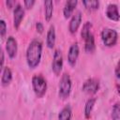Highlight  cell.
Wrapping results in <instances>:
<instances>
[{"mask_svg":"<svg viewBox=\"0 0 120 120\" xmlns=\"http://www.w3.org/2000/svg\"><path fill=\"white\" fill-rule=\"evenodd\" d=\"M42 55V42L39 39H33L26 50V63L30 68H37L41 60Z\"/></svg>","mask_w":120,"mask_h":120,"instance_id":"6da1fadb","label":"cell"},{"mask_svg":"<svg viewBox=\"0 0 120 120\" xmlns=\"http://www.w3.org/2000/svg\"><path fill=\"white\" fill-rule=\"evenodd\" d=\"M79 53H80L79 44L77 42L72 43L70 45V47L68 49V62L71 67H74L76 65L78 57H79Z\"/></svg>","mask_w":120,"mask_h":120,"instance_id":"52a82bcc","label":"cell"},{"mask_svg":"<svg viewBox=\"0 0 120 120\" xmlns=\"http://www.w3.org/2000/svg\"><path fill=\"white\" fill-rule=\"evenodd\" d=\"M82 5L86 9L89 10H96L99 7V2L97 0H84L82 1Z\"/></svg>","mask_w":120,"mask_h":120,"instance_id":"ffe728a7","label":"cell"},{"mask_svg":"<svg viewBox=\"0 0 120 120\" xmlns=\"http://www.w3.org/2000/svg\"><path fill=\"white\" fill-rule=\"evenodd\" d=\"M72 117V110L70 105H66L58 113V120H70Z\"/></svg>","mask_w":120,"mask_h":120,"instance_id":"2e32d148","label":"cell"},{"mask_svg":"<svg viewBox=\"0 0 120 120\" xmlns=\"http://www.w3.org/2000/svg\"><path fill=\"white\" fill-rule=\"evenodd\" d=\"M55 39H56V34H55V27L54 25H51L46 37V45L49 49H52L55 45Z\"/></svg>","mask_w":120,"mask_h":120,"instance_id":"4fadbf2b","label":"cell"},{"mask_svg":"<svg viewBox=\"0 0 120 120\" xmlns=\"http://www.w3.org/2000/svg\"><path fill=\"white\" fill-rule=\"evenodd\" d=\"M53 13V3L51 0L44 1V17L47 22H50Z\"/></svg>","mask_w":120,"mask_h":120,"instance_id":"9a60e30c","label":"cell"},{"mask_svg":"<svg viewBox=\"0 0 120 120\" xmlns=\"http://www.w3.org/2000/svg\"><path fill=\"white\" fill-rule=\"evenodd\" d=\"M78 4V1L77 0H68L65 3V6H64V8H63V15L66 19L69 18L71 15H73V11L76 8Z\"/></svg>","mask_w":120,"mask_h":120,"instance_id":"7c38bea8","label":"cell"},{"mask_svg":"<svg viewBox=\"0 0 120 120\" xmlns=\"http://www.w3.org/2000/svg\"><path fill=\"white\" fill-rule=\"evenodd\" d=\"M23 17H24V8L21 4H16L13 9V25L16 29L19 28Z\"/></svg>","mask_w":120,"mask_h":120,"instance_id":"30bf717a","label":"cell"},{"mask_svg":"<svg viewBox=\"0 0 120 120\" xmlns=\"http://www.w3.org/2000/svg\"><path fill=\"white\" fill-rule=\"evenodd\" d=\"M95 49H96L95 38H94V35L91 34L87 38L84 39V51L86 52H93Z\"/></svg>","mask_w":120,"mask_h":120,"instance_id":"ac0fdd59","label":"cell"},{"mask_svg":"<svg viewBox=\"0 0 120 120\" xmlns=\"http://www.w3.org/2000/svg\"><path fill=\"white\" fill-rule=\"evenodd\" d=\"M100 38L103 42V44L107 47L114 46L118 39V34L117 32L112 28H103L100 33Z\"/></svg>","mask_w":120,"mask_h":120,"instance_id":"277c9868","label":"cell"},{"mask_svg":"<svg viewBox=\"0 0 120 120\" xmlns=\"http://www.w3.org/2000/svg\"><path fill=\"white\" fill-rule=\"evenodd\" d=\"M99 89V82L95 78H89L84 81L82 85V90L89 95L96 94Z\"/></svg>","mask_w":120,"mask_h":120,"instance_id":"5b68a950","label":"cell"},{"mask_svg":"<svg viewBox=\"0 0 120 120\" xmlns=\"http://www.w3.org/2000/svg\"><path fill=\"white\" fill-rule=\"evenodd\" d=\"M36 29H37V31H38L39 34L43 33V30H44V25H43V23H42L41 22H36Z\"/></svg>","mask_w":120,"mask_h":120,"instance_id":"603a6c76","label":"cell"},{"mask_svg":"<svg viewBox=\"0 0 120 120\" xmlns=\"http://www.w3.org/2000/svg\"><path fill=\"white\" fill-rule=\"evenodd\" d=\"M71 79L68 73H64L61 76L58 85V96L62 99H66L69 97L71 92Z\"/></svg>","mask_w":120,"mask_h":120,"instance_id":"7a4b0ae2","label":"cell"},{"mask_svg":"<svg viewBox=\"0 0 120 120\" xmlns=\"http://www.w3.org/2000/svg\"><path fill=\"white\" fill-rule=\"evenodd\" d=\"M7 33V24L4 20H0V36L3 38Z\"/></svg>","mask_w":120,"mask_h":120,"instance_id":"7402d4cb","label":"cell"},{"mask_svg":"<svg viewBox=\"0 0 120 120\" xmlns=\"http://www.w3.org/2000/svg\"><path fill=\"white\" fill-rule=\"evenodd\" d=\"M12 80V72L11 69L8 67H5L3 68V72H2V77H1V83L3 86H7L10 83Z\"/></svg>","mask_w":120,"mask_h":120,"instance_id":"5bb4252c","label":"cell"},{"mask_svg":"<svg viewBox=\"0 0 120 120\" xmlns=\"http://www.w3.org/2000/svg\"><path fill=\"white\" fill-rule=\"evenodd\" d=\"M63 68V55L62 52L59 49H56L53 52L52 62V70L55 75H59Z\"/></svg>","mask_w":120,"mask_h":120,"instance_id":"8992f818","label":"cell"},{"mask_svg":"<svg viewBox=\"0 0 120 120\" xmlns=\"http://www.w3.org/2000/svg\"><path fill=\"white\" fill-rule=\"evenodd\" d=\"M4 62H5V57H4V52L1 51V63H0V67L3 69L4 68Z\"/></svg>","mask_w":120,"mask_h":120,"instance_id":"4316f807","label":"cell"},{"mask_svg":"<svg viewBox=\"0 0 120 120\" xmlns=\"http://www.w3.org/2000/svg\"><path fill=\"white\" fill-rule=\"evenodd\" d=\"M114 74H115L117 79H120V59L118 60V62L116 64V67L114 69Z\"/></svg>","mask_w":120,"mask_h":120,"instance_id":"d4e9b609","label":"cell"},{"mask_svg":"<svg viewBox=\"0 0 120 120\" xmlns=\"http://www.w3.org/2000/svg\"><path fill=\"white\" fill-rule=\"evenodd\" d=\"M92 27H93V25H92V22H84V24L82 25V30H81V37H82V38L83 40H84L85 38H87L92 34V32H91Z\"/></svg>","mask_w":120,"mask_h":120,"instance_id":"d6986e66","label":"cell"},{"mask_svg":"<svg viewBox=\"0 0 120 120\" xmlns=\"http://www.w3.org/2000/svg\"><path fill=\"white\" fill-rule=\"evenodd\" d=\"M115 87H116V91H117L118 95L120 96V84H119V83H117V84L115 85Z\"/></svg>","mask_w":120,"mask_h":120,"instance_id":"83f0119b","label":"cell"},{"mask_svg":"<svg viewBox=\"0 0 120 120\" xmlns=\"http://www.w3.org/2000/svg\"><path fill=\"white\" fill-rule=\"evenodd\" d=\"M96 101H97V98H90L86 100L85 102V105H84V116L85 118H90L91 116V112L93 111V108L96 104Z\"/></svg>","mask_w":120,"mask_h":120,"instance_id":"e0dca14e","label":"cell"},{"mask_svg":"<svg viewBox=\"0 0 120 120\" xmlns=\"http://www.w3.org/2000/svg\"><path fill=\"white\" fill-rule=\"evenodd\" d=\"M6 51L8 52V55L9 58H15L18 52V43L14 37L9 36L8 37L7 42H6Z\"/></svg>","mask_w":120,"mask_h":120,"instance_id":"9c48e42d","label":"cell"},{"mask_svg":"<svg viewBox=\"0 0 120 120\" xmlns=\"http://www.w3.org/2000/svg\"><path fill=\"white\" fill-rule=\"evenodd\" d=\"M35 4V0H25L23 1V5H24V8H31Z\"/></svg>","mask_w":120,"mask_h":120,"instance_id":"cb8c5ba5","label":"cell"},{"mask_svg":"<svg viewBox=\"0 0 120 120\" xmlns=\"http://www.w3.org/2000/svg\"><path fill=\"white\" fill-rule=\"evenodd\" d=\"M112 120H120V103H115L112 106Z\"/></svg>","mask_w":120,"mask_h":120,"instance_id":"44dd1931","label":"cell"},{"mask_svg":"<svg viewBox=\"0 0 120 120\" xmlns=\"http://www.w3.org/2000/svg\"><path fill=\"white\" fill-rule=\"evenodd\" d=\"M82 15L80 10H77L72 15V17L69 21V23H68V30L71 34H75L78 31V29L81 25V22H82Z\"/></svg>","mask_w":120,"mask_h":120,"instance_id":"ba28073f","label":"cell"},{"mask_svg":"<svg viewBox=\"0 0 120 120\" xmlns=\"http://www.w3.org/2000/svg\"><path fill=\"white\" fill-rule=\"evenodd\" d=\"M6 4H7V6H8V8H15V2L14 1H11V0H7L6 1Z\"/></svg>","mask_w":120,"mask_h":120,"instance_id":"484cf974","label":"cell"},{"mask_svg":"<svg viewBox=\"0 0 120 120\" xmlns=\"http://www.w3.org/2000/svg\"><path fill=\"white\" fill-rule=\"evenodd\" d=\"M32 87L35 95L38 98H42L47 91V81L46 79L40 75L36 74L32 77Z\"/></svg>","mask_w":120,"mask_h":120,"instance_id":"3957f363","label":"cell"},{"mask_svg":"<svg viewBox=\"0 0 120 120\" xmlns=\"http://www.w3.org/2000/svg\"><path fill=\"white\" fill-rule=\"evenodd\" d=\"M105 15L108 19L113 22H118L120 20V13L118 10V7L116 4H109L105 10Z\"/></svg>","mask_w":120,"mask_h":120,"instance_id":"8fae6325","label":"cell"}]
</instances>
